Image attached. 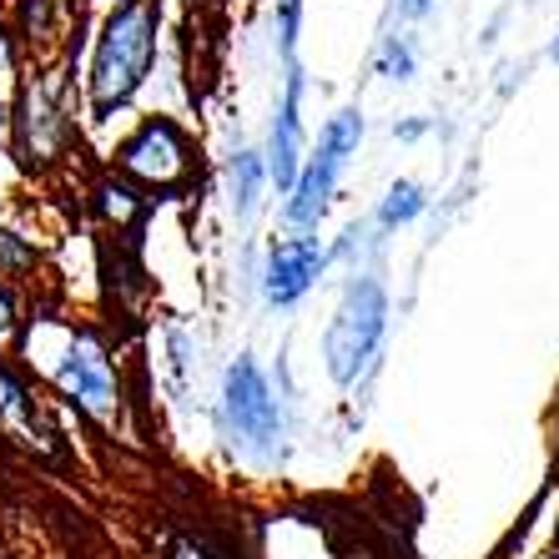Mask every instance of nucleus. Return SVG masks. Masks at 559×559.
I'll list each match as a JSON object with an SVG mask.
<instances>
[{"instance_id":"7ed1b4c3","label":"nucleus","mask_w":559,"mask_h":559,"mask_svg":"<svg viewBox=\"0 0 559 559\" xmlns=\"http://www.w3.org/2000/svg\"><path fill=\"white\" fill-rule=\"evenodd\" d=\"M364 142V117L358 111H338V117L323 127L318 136V156H312L308 167L298 171V182H293V197H287V222L293 227H318V217L328 212V197H333V182H338L343 162L358 152Z\"/></svg>"},{"instance_id":"9d476101","label":"nucleus","mask_w":559,"mask_h":559,"mask_svg":"<svg viewBox=\"0 0 559 559\" xmlns=\"http://www.w3.org/2000/svg\"><path fill=\"white\" fill-rule=\"evenodd\" d=\"M418 212H424V187L418 182H393L378 217H383V227H404V222H414Z\"/></svg>"},{"instance_id":"423d86ee","label":"nucleus","mask_w":559,"mask_h":559,"mask_svg":"<svg viewBox=\"0 0 559 559\" xmlns=\"http://www.w3.org/2000/svg\"><path fill=\"white\" fill-rule=\"evenodd\" d=\"M323 273V248H318V237H287L267 252V273H262V287H267V298L277 308L287 302H298L302 293L312 287V277Z\"/></svg>"},{"instance_id":"f3484780","label":"nucleus","mask_w":559,"mask_h":559,"mask_svg":"<svg viewBox=\"0 0 559 559\" xmlns=\"http://www.w3.org/2000/svg\"><path fill=\"white\" fill-rule=\"evenodd\" d=\"M0 127H5V106H0Z\"/></svg>"},{"instance_id":"4468645a","label":"nucleus","mask_w":559,"mask_h":559,"mask_svg":"<svg viewBox=\"0 0 559 559\" xmlns=\"http://www.w3.org/2000/svg\"><path fill=\"white\" fill-rule=\"evenodd\" d=\"M404 11L408 15H424V11H429V0H404Z\"/></svg>"},{"instance_id":"0eeeda50","label":"nucleus","mask_w":559,"mask_h":559,"mask_svg":"<svg viewBox=\"0 0 559 559\" xmlns=\"http://www.w3.org/2000/svg\"><path fill=\"white\" fill-rule=\"evenodd\" d=\"M56 378H61V389L71 393V399H81V404L96 408V414L111 404V368H106L102 348H96L92 338L71 343V353H66V364L56 368Z\"/></svg>"},{"instance_id":"20e7f679","label":"nucleus","mask_w":559,"mask_h":559,"mask_svg":"<svg viewBox=\"0 0 559 559\" xmlns=\"http://www.w3.org/2000/svg\"><path fill=\"white\" fill-rule=\"evenodd\" d=\"M222 408H227V424H233L242 439L267 443L277 429H283V408H277L267 378L258 373L252 358H237L227 368V389H222Z\"/></svg>"},{"instance_id":"2eb2a0df","label":"nucleus","mask_w":559,"mask_h":559,"mask_svg":"<svg viewBox=\"0 0 559 559\" xmlns=\"http://www.w3.org/2000/svg\"><path fill=\"white\" fill-rule=\"evenodd\" d=\"M0 71H11V46H5V36H0Z\"/></svg>"},{"instance_id":"6e6552de","label":"nucleus","mask_w":559,"mask_h":559,"mask_svg":"<svg viewBox=\"0 0 559 559\" xmlns=\"http://www.w3.org/2000/svg\"><path fill=\"white\" fill-rule=\"evenodd\" d=\"M298 86H302L298 76L287 81V102H283V111H277V127H273V146H267V177H273L277 187H287V192H293V182H298V171H302Z\"/></svg>"},{"instance_id":"a211bd4d","label":"nucleus","mask_w":559,"mask_h":559,"mask_svg":"<svg viewBox=\"0 0 559 559\" xmlns=\"http://www.w3.org/2000/svg\"><path fill=\"white\" fill-rule=\"evenodd\" d=\"M555 61H559V40H555Z\"/></svg>"},{"instance_id":"1a4fd4ad","label":"nucleus","mask_w":559,"mask_h":559,"mask_svg":"<svg viewBox=\"0 0 559 559\" xmlns=\"http://www.w3.org/2000/svg\"><path fill=\"white\" fill-rule=\"evenodd\" d=\"M262 177H267V167L258 162V152H237V162H233V207H237V217H248V212L258 207Z\"/></svg>"},{"instance_id":"f8f14e48","label":"nucleus","mask_w":559,"mask_h":559,"mask_svg":"<svg viewBox=\"0 0 559 559\" xmlns=\"http://www.w3.org/2000/svg\"><path fill=\"white\" fill-rule=\"evenodd\" d=\"M0 262H26V248H15L11 233H0Z\"/></svg>"},{"instance_id":"9b49d317","label":"nucleus","mask_w":559,"mask_h":559,"mask_svg":"<svg viewBox=\"0 0 559 559\" xmlns=\"http://www.w3.org/2000/svg\"><path fill=\"white\" fill-rule=\"evenodd\" d=\"M383 76H393V81H404L408 71H414V56L404 51V46H399V40H389V46H383Z\"/></svg>"},{"instance_id":"f03ea898","label":"nucleus","mask_w":559,"mask_h":559,"mask_svg":"<svg viewBox=\"0 0 559 559\" xmlns=\"http://www.w3.org/2000/svg\"><path fill=\"white\" fill-rule=\"evenodd\" d=\"M383 328H389V298H383V287L373 277L348 287V298L343 308L333 312V328H328L323 338V358H328V373L333 383H358V378L373 368L378 348H383Z\"/></svg>"},{"instance_id":"f257e3e1","label":"nucleus","mask_w":559,"mask_h":559,"mask_svg":"<svg viewBox=\"0 0 559 559\" xmlns=\"http://www.w3.org/2000/svg\"><path fill=\"white\" fill-rule=\"evenodd\" d=\"M152 51H156V11L146 0H127L102 31L96 46V66H92V102L96 111H117L121 102L136 96V86L152 71Z\"/></svg>"},{"instance_id":"ddd939ff","label":"nucleus","mask_w":559,"mask_h":559,"mask_svg":"<svg viewBox=\"0 0 559 559\" xmlns=\"http://www.w3.org/2000/svg\"><path fill=\"white\" fill-rule=\"evenodd\" d=\"M11 318H15V308H11V293L0 287V333H11Z\"/></svg>"},{"instance_id":"dca6fc26","label":"nucleus","mask_w":559,"mask_h":559,"mask_svg":"<svg viewBox=\"0 0 559 559\" xmlns=\"http://www.w3.org/2000/svg\"><path fill=\"white\" fill-rule=\"evenodd\" d=\"M182 559H202V555H192V549H182Z\"/></svg>"},{"instance_id":"39448f33","label":"nucleus","mask_w":559,"mask_h":559,"mask_svg":"<svg viewBox=\"0 0 559 559\" xmlns=\"http://www.w3.org/2000/svg\"><path fill=\"white\" fill-rule=\"evenodd\" d=\"M121 167L131 177H142V182H156V187H171L187 177V142L182 131L171 127V121H142V131L121 146Z\"/></svg>"}]
</instances>
